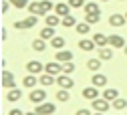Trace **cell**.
I'll list each match as a JSON object with an SVG mask.
<instances>
[{
  "label": "cell",
  "mask_w": 127,
  "mask_h": 115,
  "mask_svg": "<svg viewBox=\"0 0 127 115\" xmlns=\"http://www.w3.org/2000/svg\"><path fill=\"white\" fill-rule=\"evenodd\" d=\"M36 22H38V16L36 14H30V16H26L24 20H14L12 26L16 28V30H26V28H32Z\"/></svg>",
  "instance_id": "6da1fadb"
},
{
  "label": "cell",
  "mask_w": 127,
  "mask_h": 115,
  "mask_svg": "<svg viewBox=\"0 0 127 115\" xmlns=\"http://www.w3.org/2000/svg\"><path fill=\"white\" fill-rule=\"evenodd\" d=\"M34 111H38L40 115H53V113L57 111V105L51 103V101H42V103H38V105L34 107Z\"/></svg>",
  "instance_id": "7a4b0ae2"
},
{
  "label": "cell",
  "mask_w": 127,
  "mask_h": 115,
  "mask_svg": "<svg viewBox=\"0 0 127 115\" xmlns=\"http://www.w3.org/2000/svg\"><path fill=\"white\" fill-rule=\"evenodd\" d=\"M0 83H2L4 89H14L16 87V83H14V75L6 69H2V77H0Z\"/></svg>",
  "instance_id": "3957f363"
},
{
  "label": "cell",
  "mask_w": 127,
  "mask_h": 115,
  "mask_svg": "<svg viewBox=\"0 0 127 115\" xmlns=\"http://www.w3.org/2000/svg\"><path fill=\"white\" fill-rule=\"evenodd\" d=\"M57 85H59L61 89H69V91H71V89L75 87V81L71 79V75L63 73V75H59V77H57Z\"/></svg>",
  "instance_id": "277c9868"
},
{
  "label": "cell",
  "mask_w": 127,
  "mask_h": 115,
  "mask_svg": "<svg viewBox=\"0 0 127 115\" xmlns=\"http://www.w3.org/2000/svg\"><path fill=\"white\" fill-rule=\"evenodd\" d=\"M91 107H93L95 111H103V113H107L109 107H111V101H107L105 97H101V99L97 97V99H93V101H91Z\"/></svg>",
  "instance_id": "5b68a950"
},
{
  "label": "cell",
  "mask_w": 127,
  "mask_h": 115,
  "mask_svg": "<svg viewBox=\"0 0 127 115\" xmlns=\"http://www.w3.org/2000/svg\"><path fill=\"white\" fill-rule=\"evenodd\" d=\"M28 99L38 105V103L46 101V91H44V89H32V91H30V95H28Z\"/></svg>",
  "instance_id": "8992f818"
},
{
  "label": "cell",
  "mask_w": 127,
  "mask_h": 115,
  "mask_svg": "<svg viewBox=\"0 0 127 115\" xmlns=\"http://www.w3.org/2000/svg\"><path fill=\"white\" fill-rule=\"evenodd\" d=\"M44 73H51L55 77H59L63 73V65H59V61H53V63H46L44 65Z\"/></svg>",
  "instance_id": "52a82bcc"
},
{
  "label": "cell",
  "mask_w": 127,
  "mask_h": 115,
  "mask_svg": "<svg viewBox=\"0 0 127 115\" xmlns=\"http://www.w3.org/2000/svg\"><path fill=\"white\" fill-rule=\"evenodd\" d=\"M127 22V16L125 14H111L109 16V24L113 26V28H119V26H123Z\"/></svg>",
  "instance_id": "ba28073f"
},
{
  "label": "cell",
  "mask_w": 127,
  "mask_h": 115,
  "mask_svg": "<svg viewBox=\"0 0 127 115\" xmlns=\"http://www.w3.org/2000/svg\"><path fill=\"white\" fill-rule=\"evenodd\" d=\"M71 8H73V6H71L69 2H57V4H55V12L61 16V18H63V16H67V14H71Z\"/></svg>",
  "instance_id": "9c48e42d"
},
{
  "label": "cell",
  "mask_w": 127,
  "mask_h": 115,
  "mask_svg": "<svg viewBox=\"0 0 127 115\" xmlns=\"http://www.w3.org/2000/svg\"><path fill=\"white\" fill-rule=\"evenodd\" d=\"M26 71L32 73V75H38L40 71H44V65H42L40 61H28V63H26Z\"/></svg>",
  "instance_id": "30bf717a"
},
{
  "label": "cell",
  "mask_w": 127,
  "mask_h": 115,
  "mask_svg": "<svg viewBox=\"0 0 127 115\" xmlns=\"http://www.w3.org/2000/svg\"><path fill=\"white\" fill-rule=\"evenodd\" d=\"M125 38L121 35H111L109 37V46H113V48H125Z\"/></svg>",
  "instance_id": "8fae6325"
},
{
  "label": "cell",
  "mask_w": 127,
  "mask_h": 115,
  "mask_svg": "<svg viewBox=\"0 0 127 115\" xmlns=\"http://www.w3.org/2000/svg\"><path fill=\"white\" fill-rule=\"evenodd\" d=\"M77 44H79V48H81V51H85V53H91V51H95V46H97L93 38H81Z\"/></svg>",
  "instance_id": "7c38bea8"
},
{
  "label": "cell",
  "mask_w": 127,
  "mask_h": 115,
  "mask_svg": "<svg viewBox=\"0 0 127 115\" xmlns=\"http://www.w3.org/2000/svg\"><path fill=\"white\" fill-rule=\"evenodd\" d=\"M40 83V79L36 77V75H32V73H28L24 79H22V85L26 87V89H34V85H38Z\"/></svg>",
  "instance_id": "4fadbf2b"
},
{
  "label": "cell",
  "mask_w": 127,
  "mask_h": 115,
  "mask_svg": "<svg viewBox=\"0 0 127 115\" xmlns=\"http://www.w3.org/2000/svg\"><path fill=\"white\" fill-rule=\"evenodd\" d=\"M83 97H85V99H89V101H93V99H97V97H99V87H95V85H91V87L83 89Z\"/></svg>",
  "instance_id": "5bb4252c"
},
{
  "label": "cell",
  "mask_w": 127,
  "mask_h": 115,
  "mask_svg": "<svg viewBox=\"0 0 127 115\" xmlns=\"http://www.w3.org/2000/svg\"><path fill=\"white\" fill-rule=\"evenodd\" d=\"M93 40H95V44H97L99 48L109 46V37H107V35H101V32H95V35H93Z\"/></svg>",
  "instance_id": "9a60e30c"
},
{
  "label": "cell",
  "mask_w": 127,
  "mask_h": 115,
  "mask_svg": "<svg viewBox=\"0 0 127 115\" xmlns=\"http://www.w3.org/2000/svg\"><path fill=\"white\" fill-rule=\"evenodd\" d=\"M91 83L95 85V87H105L107 85V77L103 75V73H93V79H91Z\"/></svg>",
  "instance_id": "2e32d148"
},
{
  "label": "cell",
  "mask_w": 127,
  "mask_h": 115,
  "mask_svg": "<svg viewBox=\"0 0 127 115\" xmlns=\"http://www.w3.org/2000/svg\"><path fill=\"white\" fill-rule=\"evenodd\" d=\"M22 99V91L20 89H8V93H6V101H10V103H14V101H20Z\"/></svg>",
  "instance_id": "e0dca14e"
},
{
  "label": "cell",
  "mask_w": 127,
  "mask_h": 115,
  "mask_svg": "<svg viewBox=\"0 0 127 115\" xmlns=\"http://www.w3.org/2000/svg\"><path fill=\"white\" fill-rule=\"evenodd\" d=\"M61 20H63V18H61L57 12H55V14H46V16H44V22L49 24V26H55V28L61 24Z\"/></svg>",
  "instance_id": "ac0fdd59"
},
{
  "label": "cell",
  "mask_w": 127,
  "mask_h": 115,
  "mask_svg": "<svg viewBox=\"0 0 127 115\" xmlns=\"http://www.w3.org/2000/svg\"><path fill=\"white\" fill-rule=\"evenodd\" d=\"M99 59H101V61H111V59H113V46H103V48H99Z\"/></svg>",
  "instance_id": "d6986e66"
},
{
  "label": "cell",
  "mask_w": 127,
  "mask_h": 115,
  "mask_svg": "<svg viewBox=\"0 0 127 115\" xmlns=\"http://www.w3.org/2000/svg\"><path fill=\"white\" fill-rule=\"evenodd\" d=\"M59 63H67V61H73V53L71 51H65V48H61V51L55 55Z\"/></svg>",
  "instance_id": "ffe728a7"
},
{
  "label": "cell",
  "mask_w": 127,
  "mask_h": 115,
  "mask_svg": "<svg viewBox=\"0 0 127 115\" xmlns=\"http://www.w3.org/2000/svg\"><path fill=\"white\" fill-rule=\"evenodd\" d=\"M38 37H42L44 40H51V38H55L57 35H55V26H49V24H46L42 30H40V35Z\"/></svg>",
  "instance_id": "44dd1931"
},
{
  "label": "cell",
  "mask_w": 127,
  "mask_h": 115,
  "mask_svg": "<svg viewBox=\"0 0 127 115\" xmlns=\"http://www.w3.org/2000/svg\"><path fill=\"white\" fill-rule=\"evenodd\" d=\"M61 24L65 26V28H75V26H77V18H75L73 14H67V16H63Z\"/></svg>",
  "instance_id": "7402d4cb"
},
{
  "label": "cell",
  "mask_w": 127,
  "mask_h": 115,
  "mask_svg": "<svg viewBox=\"0 0 127 115\" xmlns=\"http://www.w3.org/2000/svg\"><path fill=\"white\" fill-rule=\"evenodd\" d=\"M101 63H103V61H101L99 57H97V59H89V61H87V69L93 71V73H97V71L101 69Z\"/></svg>",
  "instance_id": "603a6c76"
},
{
  "label": "cell",
  "mask_w": 127,
  "mask_h": 115,
  "mask_svg": "<svg viewBox=\"0 0 127 115\" xmlns=\"http://www.w3.org/2000/svg\"><path fill=\"white\" fill-rule=\"evenodd\" d=\"M26 10H28L30 14H36V16H44V12H42V6H40V2H30Z\"/></svg>",
  "instance_id": "cb8c5ba5"
},
{
  "label": "cell",
  "mask_w": 127,
  "mask_h": 115,
  "mask_svg": "<svg viewBox=\"0 0 127 115\" xmlns=\"http://www.w3.org/2000/svg\"><path fill=\"white\" fill-rule=\"evenodd\" d=\"M32 48H34L36 53H42V51H46V40H44L42 37L34 38V40H32Z\"/></svg>",
  "instance_id": "d4e9b609"
},
{
  "label": "cell",
  "mask_w": 127,
  "mask_h": 115,
  "mask_svg": "<svg viewBox=\"0 0 127 115\" xmlns=\"http://www.w3.org/2000/svg\"><path fill=\"white\" fill-rule=\"evenodd\" d=\"M77 32H79V35H81V37H85V35H89V32H91V24L85 20V22H77Z\"/></svg>",
  "instance_id": "484cf974"
},
{
  "label": "cell",
  "mask_w": 127,
  "mask_h": 115,
  "mask_svg": "<svg viewBox=\"0 0 127 115\" xmlns=\"http://www.w3.org/2000/svg\"><path fill=\"white\" fill-rule=\"evenodd\" d=\"M55 83H57V77L55 75H51V73L40 75V85H55Z\"/></svg>",
  "instance_id": "4316f807"
},
{
  "label": "cell",
  "mask_w": 127,
  "mask_h": 115,
  "mask_svg": "<svg viewBox=\"0 0 127 115\" xmlns=\"http://www.w3.org/2000/svg\"><path fill=\"white\" fill-rule=\"evenodd\" d=\"M51 46L57 48V51H61V48L65 46V37H55V38H51Z\"/></svg>",
  "instance_id": "83f0119b"
},
{
  "label": "cell",
  "mask_w": 127,
  "mask_h": 115,
  "mask_svg": "<svg viewBox=\"0 0 127 115\" xmlns=\"http://www.w3.org/2000/svg\"><path fill=\"white\" fill-rule=\"evenodd\" d=\"M111 105H113L117 111H123V109L127 107V99H123V97H117L115 101H111Z\"/></svg>",
  "instance_id": "f1b7e54d"
},
{
  "label": "cell",
  "mask_w": 127,
  "mask_h": 115,
  "mask_svg": "<svg viewBox=\"0 0 127 115\" xmlns=\"http://www.w3.org/2000/svg\"><path fill=\"white\" fill-rule=\"evenodd\" d=\"M103 97L107 101H115L117 97H119V91L117 89H105V93H103Z\"/></svg>",
  "instance_id": "f546056e"
},
{
  "label": "cell",
  "mask_w": 127,
  "mask_h": 115,
  "mask_svg": "<svg viewBox=\"0 0 127 115\" xmlns=\"http://www.w3.org/2000/svg\"><path fill=\"white\" fill-rule=\"evenodd\" d=\"M85 20L89 24H97L101 20V12H93V14H85Z\"/></svg>",
  "instance_id": "4dcf8cb0"
},
{
  "label": "cell",
  "mask_w": 127,
  "mask_h": 115,
  "mask_svg": "<svg viewBox=\"0 0 127 115\" xmlns=\"http://www.w3.org/2000/svg\"><path fill=\"white\" fill-rule=\"evenodd\" d=\"M57 99H59V101H63V103L71 101V93H69V89H61V91L57 93Z\"/></svg>",
  "instance_id": "1f68e13d"
},
{
  "label": "cell",
  "mask_w": 127,
  "mask_h": 115,
  "mask_svg": "<svg viewBox=\"0 0 127 115\" xmlns=\"http://www.w3.org/2000/svg\"><path fill=\"white\" fill-rule=\"evenodd\" d=\"M93 12H101L99 4H95V2H87V4H85V14H93Z\"/></svg>",
  "instance_id": "d6a6232c"
},
{
  "label": "cell",
  "mask_w": 127,
  "mask_h": 115,
  "mask_svg": "<svg viewBox=\"0 0 127 115\" xmlns=\"http://www.w3.org/2000/svg\"><path fill=\"white\" fill-rule=\"evenodd\" d=\"M40 6H42V12H44V16L49 14L53 8H55V4L51 2V0H40Z\"/></svg>",
  "instance_id": "836d02e7"
},
{
  "label": "cell",
  "mask_w": 127,
  "mask_h": 115,
  "mask_svg": "<svg viewBox=\"0 0 127 115\" xmlns=\"http://www.w3.org/2000/svg\"><path fill=\"white\" fill-rule=\"evenodd\" d=\"M10 2H12L14 8H18V10H20V8H28V4H30L28 0H10Z\"/></svg>",
  "instance_id": "e575fe53"
},
{
  "label": "cell",
  "mask_w": 127,
  "mask_h": 115,
  "mask_svg": "<svg viewBox=\"0 0 127 115\" xmlns=\"http://www.w3.org/2000/svg\"><path fill=\"white\" fill-rule=\"evenodd\" d=\"M73 71H75V63H73V61H67V63H63V73L71 75Z\"/></svg>",
  "instance_id": "d590c367"
},
{
  "label": "cell",
  "mask_w": 127,
  "mask_h": 115,
  "mask_svg": "<svg viewBox=\"0 0 127 115\" xmlns=\"http://www.w3.org/2000/svg\"><path fill=\"white\" fill-rule=\"evenodd\" d=\"M89 2V0H69V4L73 8H85V4Z\"/></svg>",
  "instance_id": "8d00e7d4"
},
{
  "label": "cell",
  "mask_w": 127,
  "mask_h": 115,
  "mask_svg": "<svg viewBox=\"0 0 127 115\" xmlns=\"http://www.w3.org/2000/svg\"><path fill=\"white\" fill-rule=\"evenodd\" d=\"M10 6H12V2H10V0H2V4H0V12H2V14H6Z\"/></svg>",
  "instance_id": "74e56055"
},
{
  "label": "cell",
  "mask_w": 127,
  "mask_h": 115,
  "mask_svg": "<svg viewBox=\"0 0 127 115\" xmlns=\"http://www.w3.org/2000/svg\"><path fill=\"white\" fill-rule=\"evenodd\" d=\"M8 115H26V113H24L22 109H10V111H8Z\"/></svg>",
  "instance_id": "f35d334b"
},
{
  "label": "cell",
  "mask_w": 127,
  "mask_h": 115,
  "mask_svg": "<svg viewBox=\"0 0 127 115\" xmlns=\"http://www.w3.org/2000/svg\"><path fill=\"white\" fill-rule=\"evenodd\" d=\"M75 115H91V111H89V109H79Z\"/></svg>",
  "instance_id": "ab89813d"
},
{
  "label": "cell",
  "mask_w": 127,
  "mask_h": 115,
  "mask_svg": "<svg viewBox=\"0 0 127 115\" xmlns=\"http://www.w3.org/2000/svg\"><path fill=\"white\" fill-rule=\"evenodd\" d=\"M0 38H2V40H6V38H8V32H6V28H2V30H0Z\"/></svg>",
  "instance_id": "60d3db41"
},
{
  "label": "cell",
  "mask_w": 127,
  "mask_h": 115,
  "mask_svg": "<svg viewBox=\"0 0 127 115\" xmlns=\"http://www.w3.org/2000/svg\"><path fill=\"white\" fill-rule=\"evenodd\" d=\"M26 115H40V113H38V111H28Z\"/></svg>",
  "instance_id": "b9f144b4"
},
{
  "label": "cell",
  "mask_w": 127,
  "mask_h": 115,
  "mask_svg": "<svg viewBox=\"0 0 127 115\" xmlns=\"http://www.w3.org/2000/svg\"><path fill=\"white\" fill-rule=\"evenodd\" d=\"M93 115H105V113H103V111H95Z\"/></svg>",
  "instance_id": "7bdbcfd3"
},
{
  "label": "cell",
  "mask_w": 127,
  "mask_h": 115,
  "mask_svg": "<svg viewBox=\"0 0 127 115\" xmlns=\"http://www.w3.org/2000/svg\"><path fill=\"white\" fill-rule=\"evenodd\" d=\"M123 51H125V55H127V44H125V48H123Z\"/></svg>",
  "instance_id": "ee69618b"
},
{
  "label": "cell",
  "mask_w": 127,
  "mask_h": 115,
  "mask_svg": "<svg viewBox=\"0 0 127 115\" xmlns=\"http://www.w3.org/2000/svg\"><path fill=\"white\" fill-rule=\"evenodd\" d=\"M119 2H127V0H119Z\"/></svg>",
  "instance_id": "f6af8a7d"
},
{
  "label": "cell",
  "mask_w": 127,
  "mask_h": 115,
  "mask_svg": "<svg viewBox=\"0 0 127 115\" xmlns=\"http://www.w3.org/2000/svg\"><path fill=\"white\" fill-rule=\"evenodd\" d=\"M101 2H109V0H101Z\"/></svg>",
  "instance_id": "bcb514c9"
},
{
  "label": "cell",
  "mask_w": 127,
  "mask_h": 115,
  "mask_svg": "<svg viewBox=\"0 0 127 115\" xmlns=\"http://www.w3.org/2000/svg\"><path fill=\"white\" fill-rule=\"evenodd\" d=\"M125 16H127V12H125Z\"/></svg>",
  "instance_id": "7dc6e473"
}]
</instances>
